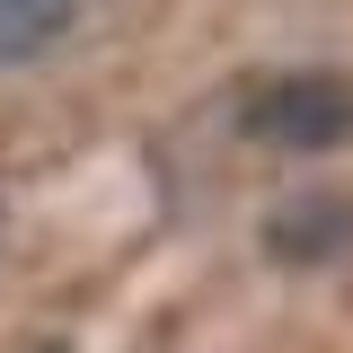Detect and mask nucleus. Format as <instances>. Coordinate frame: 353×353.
Returning <instances> with one entry per match:
<instances>
[{
  "label": "nucleus",
  "instance_id": "2",
  "mask_svg": "<svg viewBox=\"0 0 353 353\" xmlns=\"http://www.w3.org/2000/svg\"><path fill=\"white\" fill-rule=\"evenodd\" d=\"M353 248V203L345 194H292L283 212L265 221V256L274 265H327Z\"/></svg>",
  "mask_w": 353,
  "mask_h": 353
},
{
  "label": "nucleus",
  "instance_id": "3",
  "mask_svg": "<svg viewBox=\"0 0 353 353\" xmlns=\"http://www.w3.org/2000/svg\"><path fill=\"white\" fill-rule=\"evenodd\" d=\"M80 0H0V62H36L44 44L71 36Z\"/></svg>",
  "mask_w": 353,
  "mask_h": 353
},
{
  "label": "nucleus",
  "instance_id": "1",
  "mask_svg": "<svg viewBox=\"0 0 353 353\" xmlns=\"http://www.w3.org/2000/svg\"><path fill=\"white\" fill-rule=\"evenodd\" d=\"M239 132L283 159L353 150V71H274V80L239 88Z\"/></svg>",
  "mask_w": 353,
  "mask_h": 353
}]
</instances>
